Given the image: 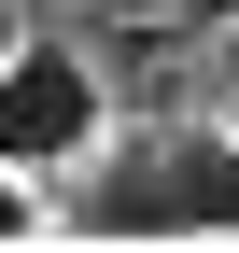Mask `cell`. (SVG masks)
Instances as JSON below:
<instances>
[{"label": "cell", "mask_w": 239, "mask_h": 253, "mask_svg": "<svg viewBox=\"0 0 239 253\" xmlns=\"http://www.w3.org/2000/svg\"><path fill=\"white\" fill-rule=\"evenodd\" d=\"M99 141H113V84H99V56L56 42V28H28V42L0 56V169L71 183Z\"/></svg>", "instance_id": "7a4b0ae2"}, {"label": "cell", "mask_w": 239, "mask_h": 253, "mask_svg": "<svg viewBox=\"0 0 239 253\" xmlns=\"http://www.w3.org/2000/svg\"><path fill=\"white\" fill-rule=\"evenodd\" d=\"M169 28H197V42H225V28H239V0H169Z\"/></svg>", "instance_id": "277c9868"}, {"label": "cell", "mask_w": 239, "mask_h": 253, "mask_svg": "<svg viewBox=\"0 0 239 253\" xmlns=\"http://www.w3.org/2000/svg\"><path fill=\"white\" fill-rule=\"evenodd\" d=\"M14 42H28V14H14V0H0V56H14Z\"/></svg>", "instance_id": "5b68a950"}, {"label": "cell", "mask_w": 239, "mask_h": 253, "mask_svg": "<svg viewBox=\"0 0 239 253\" xmlns=\"http://www.w3.org/2000/svg\"><path fill=\"white\" fill-rule=\"evenodd\" d=\"M0 239H56V183L42 169H0Z\"/></svg>", "instance_id": "3957f363"}, {"label": "cell", "mask_w": 239, "mask_h": 253, "mask_svg": "<svg viewBox=\"0 0 239 253\" xmlns=\"http://www.w3.org/2000/svg\"><path fill=\"white\" fill-rule=\"evenodd\" d=\"M225 99H239V28H225Z\"/></svg>", "instance_id": "8992f818"}, {"label": "cell", "mask_w": 239, "mask_h": 253, "mask_svg": "<svg viewBox=\"0 0 239 253\" xmlns=\"http://www.w3.org/2000/svg\"><path fill=\"white\" fill-rule=\"evenodd\" d=\"M56 239H239V126L141 113L56 183Z\"/></svg>", "instance_id": "6da1fadb"}]
</instances>
